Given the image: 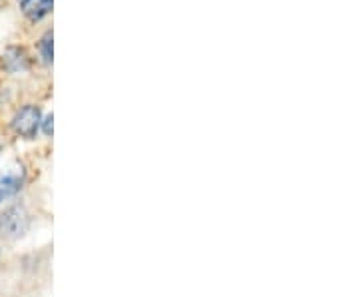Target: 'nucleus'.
I'll return each instance as SVG.
<instances>
[{"label": "nucleus", "mask_w": 359, "mask_h": 297, "mask_svg": "<svg viewBox=\"0 0 359 297\" xmlns=\"http://www.w3.org/2000/svg\"><path fill=\"white\" fill-rule=\"evenodd\" d=\"M30 230V214L25 206L14 204L0 214V235L8 240H18Z\"/></svg>", "instance_id": "1"}, {"label": "nucleus", "mask_w": 359, "mask_h": 297, "mask_svg": "<svg viewBox=\"0 0 359 297\" xmlns=\"http://www.w3.org/2000/svg\"><path fill=\"white\" fill-rule=\"evenodd\" d=\"M52 32H46L42 39H40V54H42V60L46 64H52Z\"/></svg>", "instance_id": "5"}, {"label": "nucleus", "mask_w": 359, "mask_h": 297, "mask_svg": "<svg viewBox=\"0 0 359 297\" xmlns=\"http://www.w3.org/2000/svg\"><path fill=\"white\" fill-rule=\"evenodd\" d=\"M52 122H54V116H52V114H48L46 118H42V122H40V128L44 130L46 136H52V130H54V124H52Z\"/></svg>", "instance_id": "6"}, {"label": "nucleus", "mask_w": 359, "mask_h": 297, "mask_svg": "<svg viewBox=\"0 0 359 297\" xmlns=\"http://www.w3.org/2000/svg\"><path fill=\"white\" fill-rule=\"evenodd\" d=\"M22 184L25 180L20 174H0V204L18 194L22 190Z\"/></svg>", "instance_id": "3"}, {"label": "nucleus", "mask_w": 359, "mask_h": 297, "mask_svg": "<svg viewBox=\"0 0 359 297\" xmlns=\"http://www.w3.org/2000/svg\"><path fill=\"white\" fill-rule=\"evenodd\" d=\"M52 0H22V13L26 18H30L32 22L42 20L46 14H50Z\"/></svg>", "instance_id": "4"}, {"label": "nucleus", "mask_w": 359, "mask_h": 297, "mask_svg": "<svg viewBox=\"0 0 359 297\" xmlns=\"http://www.w3.org/2000/svg\"><path fill=\"white\" fill-rule=\"evenodd\" d=\"M40 122H42V112L39 106L34 104H26L22 106L13 118V130L26 140H32L40 130Z\"/></svg>", "instance_id": "2"}]
</instances>
